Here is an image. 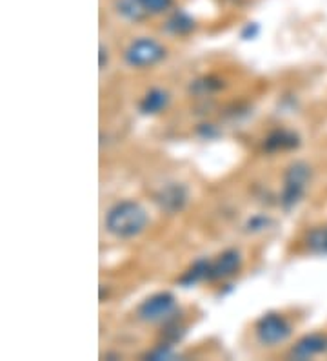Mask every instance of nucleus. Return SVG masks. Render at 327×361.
Wrapping results in <instances>:
<instances>
[{
  "label": "nucleus",
  "instance_id": "1",
  "mask_svg": "<svg viewBox=\"0 0 327 361\" xmlns=\"http://www.w3.org/2000/svg\"><path fill=\"white\" fill-rule=\"evenodd\" d=\"M148 223V212L136 201H120L105 214V230L118 239L136 238L144 232Z\"/></svg>",
  "mask_w": 327,
  "mask_h": 361
},
{
  "label": "nucleus",
  "instance_id": "2",
  "mask_svg": "<svg viewBox=\"0 0 327 361\" xmlns=\"http://www.w3.org/2000/svg\"><path fill=\"white\" fill-rule=\"evenodd\" d=\"M311 179V168L304 161L289 164L283 172V188L280 194V207L286 212L293 210L302 201L305 194V186Z\"/></svg>",
  "mask_w": 327,
  "mask_h": 361
},
{
  "label": "nucleus",
  "instance_id": "3",
  "mask_svg": "<svg viewBox=\"0 0 327 361\" xmlns=\"http://www.w3.org/2000/svg\"><path fill=\"white\" fill-rule=\"evenodd\" d=\"M179 303L171 292H157L142 301L136 309V316L144 323H171L177 322Z\"/></svg>",
  "mask_w": 327,
  "mask_h": 361
},
{
  "label": "nucleus",
  "instance_id": "4",
  "mask_svg": "<svg viewBox=\"0 0 327 361\" xmlns=\"http://www.w3.org/2000/svg\"><path fill=\"white\" fill-rule=\"evenodd\" d=\"M164 59L166 48L151 37H139L124 51V61L131 68H151Z\"/></svg>",
  "mask_w": 327,
  "mask_h": 361
},
{
  "label": "nucleus",
  "instance_id": "5",
  "mask_svg": "<svg viewBox=\"0 0 327 361\" xmlns=\"http://www.w3.org/2000/svg\"><path fill=\"white\" fill-rule=\"evenodd\" d=\"M291 332L293 329L288 319L276 312L264 314L255 325L257 341L264 347H275V345L283 343L291 336Z\"/></svg>",
  "mask_w": 327,
  "mask_h": 361
},
{
  "label": "nucleus",
  "instance_id": "6",
  "mask_svg": "<svg viewBox=\"0 0 327 361\" xmlns=\"http://www.w3.org/2000/svg\"><path fill=\"white\" fill-rule=\"evenodd\" d=\"M242 254L236 248H227L217 261H213L210 267V274H207V281H224V279L233 278L240 269H242Z\"/></svg>",
  "mask_w": 327,
  "mask_h": 361
},
{
  "label": "nucleus",
  "instance_id": "7",
  "mask_svg": "<svg viewBox=\"0 0 327 361\" xmlns=\"http://www.w3.org/2000/svg\"><path fill=\"white\" fill-rule=\"evenodd\" d=\"M155 201L167 214H177V212L182 210L186 207V203H188V190H186L184 185H180V183H173V185L164 186L155 195Z\"/></svg>",
  "mask_w": 327,
  "mask_h": 361
},
{
  "label": "nucleus",
  "instance_id": "8",
  "mask_svg": "<svg viewBox=\"0 0 327 361\" xmlns=\"http://www.w3.org/2000/svg\"><path fill=\"white\" fill-rule=\"evenodd\" d=\"M323 350H327V339L320 334H307L293 345L289 356H291L293 360L304 361L319 356Z\"/></svg>",
  "mask_w": 327,
  "mask_h": 361
},
{
  "label": "nucleus",
  "instance_id": "9",
  "mask_svg": "<svg viewBox=\"0 0 327 361\" xmlns=\"http://www.w3.org/2000/svg\"><path fill=\"white\" fill-rule=\"evenodd\" d=\"M171 97L166 90L162 88H151L146 93L142 101L139 104V111L142 115H157L162 114L169 106Z\"/></svg>",
  "mask_w": 327,
  "mask_h": 361
},
{
  "label": "nucleus",
  "instance_id": "10",
  "mask_svg": "<svg viewBox=\"0 0 327 361\" xmlns=\"http://www.w3.org/2000/svg\"><path fill=\"white\" fill-rule=\"evenodd\" d=\"M300 146V137L295 132L289 130H276V132L269 133L264 142V150L273 154V152H286V150H295Z\"/></svg>",
  "mask_w": 327,
  "mask_h": 361
},
{
  "label": "nucleus",
  "instance_id": "11",
  "mask_svg": "<svg viewBox=\"0 0 327 361\" xmlns=\"http://www.w3.org/2000/svg\"><path fill=\"white\" fill-rule=\"evenodd\" d=\"M195 27V18L189 17V15L184 13V11H174V13L167 18L166 24H164V31L173 37L189 35Z\"/></svg>",
  "mask_w": 327,
  "mask_h": 361
},
{
  "label": "nucleus",
  "instance_id": "12",
  "mask_svg": "<svg viewBox=\"0 0 327 361\" xmlns=\"http://www.w3.org/2000/svg\"><path fill=\"white\" fill-rule=\"evenodd\" d=\"M115 9L127 23H142L149 17L148 11L139 4V0H115Z\"/></svg>",
  "mask_w": 327,
  "mask_h": 361
},
{
  "label": "nucleus",
  "instance_id": "13",
  "mask_svg": "<svg viewBox=\"0 0 327 361\" xmlns=\"http://www.w3.org/2000/svg\"><path fill=\"white\" fill-rule=\"evenodd\" d=\"M210 267H211V263L207 259L195 261V263H193L191 267L186 270V272H184L182 278L179 279V285L189 288V286H193V285H198V283H202V281H207Z\"/></svg>",
  "mask_w": 327,
  "mask_h": 361
},
{
  "label": "nucleus",
  "instance_id": "14",
  "mask_svg": "<svg viewBox=\"0 0 327 361\" xmlns=\"http://www.w3.org/2000/svg\"><path fill=\"white\" fill-rule=\"evenodd\" d=\"M305 248L314 256H327V226H316L305 235Z\"/></svg>",
  "mask_w": 327,
  "mask_h": 361
},
{
  "label": "nucleus",
  "instance_id": "15",
  "mask_svg": "<svg viewBox=\"0 0 327 361\" xmlns=\"http://www.w3.org/2000/svg\"><path fill=\"white\" fill-rule=\"evenodd\" d=\"M224 86V80L217 79V77H202L191 82V92L196 95H210V93L217 92Z\"/></svg>",
  "mask_w": 327,
  "mask_h": 361
},
{
  "label": "nucleus",
  "instance_id": "16",
  "mask_svg": "<svg viewBox=\"0 0 327 361\" xmlns=\"http://www.w3.org/2000/svg\"><path fill=\"white\" fill-rule=\"evenodd\" d=\"M139 4L148 11V15H160L173 6V0H139Z\"/></svg>",
  "mask_w": 327,
  "mask_h": 361
},
{
  "label": "nucleus",
  "instance_id": "17",
  "mask_svg": "<svg viewBox=\"0 0 327 361\" xmlns=\"http://www.w3.org/2000/svg\"><path fill=\"white\" fill-rule=\"evenodd\" d=\"M271 225H273V221H271L267 216H262L260 214V216L251 217V219L245 223L244 228H245V232H249V233H258V232H264V230H267Z\"/></svg>",
  "mask_w": 327,
  "mask_h": 361
},
{
  "label": "nucleus",
  "instance_id": "18",
  "mask_svg": "<svg viewBox=\"0 0 327 361\" xmlns=\"http://www.w3.org/2000/svg\"><path fill=\"white\" fill-rule=\"evenodd\" d=\"M148 360H174L177 357V353L173 350V345L169 343H160L158 347H155L151 353L146 354Z\"/></svg>",
  "mask_w": 327,
  "mask_h": 361
},
{
  "label": "nucleus",
  "instance_id": "19",
  "mask_svg": "<svg viewBox=\"0 0 327 361\" xmlns=\"http://www.w3.org/2000/svg\"><path fill=\"white\" fill-rule=\"evenodd\" d=\"M258 33H260V26H258L257 23H249L245 24L244 30L240 31V37H242L244 40H253L257 39Z\"/></svg>",
  "mask_w": 327,
  "mask_h": 361
},
{
  "label": "nucleus",
  "instance_id": "20",
  "mask_svg": "<svg viewBox=\"0 0 327 361\" xmlns=\"http://www.w3.org/2000/svg\"><path fill=\"white\" fill-rule=\"evenodd\" d=\"M196 133H198L202 139H207V141H211V139L218 137V130L214 128L213 124H198Z\"/></svg>",
  "mask_w": 327,
  "mask_h": 361
},
{
  "label": "nucleus",
  "instance_id": "21",
  "mask_svg": "<svg viewBox=\"0 0 327 361\" xmlns=\"http://www.w3.org/2000/svg\"><path fill=\"white\" fill-rule=\"evenodd\" d=\"M98 68L101 70H105V66H108V61H109V55H108V49H105L104 44H101V48H98Z\"/></svg>",
  "mask_w": 327,
  "mask_h": 361
}]
</instances>
